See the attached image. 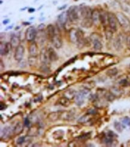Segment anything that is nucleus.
Wrapping results in <instances>:
<instances>
[{
	"instance_id": "f257e3e1",
	"label": "nucleus",
	"mask_w": 130,
	"mask_h": 147,
	"mask_svg": "<svg viewBox=\"0 0 130 147\" xmlns=\"http://www.w3.org/2000/svg\"><path fill=\"white\" fill-rule=\"evenodd\" d=\"M70 39L72 43H77L79 48L84 46V34L82 30L72 28L70 31Z\"/></svg>"
},
{
	"instance_id": "f03ea898",
	"label": "nucleus",
	"mask_w": 130,
	"mask_h": 147,
	"mask_svg": "<svg viewBox=\"0 0 130 147\" xmlns=\"http://www.w3.org/2000/svg\"><path fill=\"white\" fill-rule=\"evenodd\" d=\"M68 20L71 22H75L79 18L80 10L77 6H71L67 10Z\"/></svg>"
},
{
	"instance_id": "7ed1b4c3",
	"label": "nucleus",
	"mask_w": 130,
	"mask_h": 147,
	"mask_svg": "<svg viewBox=\"0 0 130 147\" xmlns=\"http://www.w3.org/2000/svg\"><path fill=\"white\" fill-rule=\"evenodd\" d=\"M116 17L117 18V22L123 28L128 29L130 27V21L129 18L124 14L121 12H118L116 15Z\"/></svg>"
},
{
	"instance_id": "20e7f679",
	"label": "nucleus",
	"mask_w": 130,
	"mask_h": 147,
	"mask_svg": "<svg viewBox=\"0 0 130 147\" xmlns=\"http://www.w3.org/2000/svg\"><path fill=\"white\" fill-rule=\"evenodd\" d=\"M89 93L88 89L84 88L77 93L76 97H75V103L77 106H82L84 103V97L86 94Z\"/></svg>"
},
{
	"instance_id": "39448f33",
	"label": "nucleus",
	"mask_w": 130,
	"mask_h": 147,
	"mask_svg": "<svg viewBox=\"0 0 130 147\" xmlns=\"http://www.w3.org/2000/svg\"><path fill=\"white\" fill-rule=\"evenodd\" d=\"M117 20L116 17V15L112 13H109V16H108V24L109 25L110 29L113 32H116L117 31Z\"/></svg>"
},
{
	"instance_id": "423d86ee",
	"label": "nucleus",
	"mask_w": 130,
	"mask_h": 147,
	"mask_svg": "<svg viewBox=\"0 0 130 147\" xmlns=\"http://www.w3.org/2000/svg\"><path fill=\"white\" fill-rule=\"evenodd\" d=\"M40 61L44 65L48 66V65L50 64V62L51 61L50 60L49 57L48 49H46V48H43L41 49V52H40Z\"/></svg>"
},
{
	"instance_id": "0eeeda50",
	"label": "nucleus",
	"mask_w": 130,
	"mask_h": 147,
	"mask_svg": "<svg viewBox=\"0 0 130 147\" xmlns=\"http://www.w3.org/2000/svg\"><path fill=\"white\" fill-rule=\"evenodd\" d=\"M37 36V31L34 26H30L26 29L25 38L28 42H32Z\"/></svg>"
},
{
	"instance_id": "6e6552de",
	"label": "nucleus",
	"mask_w": 130,
	"mask_h": 147,
	"mask_svg": "<svg viewBox=\"0 0 130 147\" xmlns=\"http://www.w3.org/2000/svg\"><path fill=\"white\" fill-rule=\"evenodd\" d=\"M25 54V48L22 45H19L18 47H17L15 49V55L14 58L16 61H20L22 59L23 55Z\"/></svg>"
},
{
	"instance_id": "1a4fd4ad",
	"label": "nucleus",
	"mask_w": 130,
	"mask_h": 147,
	"mask_svg": "<svg viewBox=\"0 0 130 147\" xmlns=\"http://www.w3.org/2000/svg\"><path fill=\"white\" fill-rule=\"evenodd\" d=\"M92 10L90 7L84 6L80 9V15L83 18H92Z\"/></svg>"
},
{
	"instance_id": "9d476101",
	"label": "nucleus",
	"mask_w": 130,
	"mask_h": 147,
	"mask_svg": "<svg viewBox=\"0 0 130 147\" xmlns=\"http://www.w3.org/2000/svg\"><path fill=\"white\" fill-rule=\"evenodd\" d=\"M123 37L122 35L119 34L117 35L115 40H114L113 45L117 51H120L123 48Z\"/></svg>"
},
{
	"instance_id": "9b49d317",
	"label": "nucleus",
	"mask_w": 130,
	"mask_h": 147,
	"mask_svg": "<svg viewBox=\"0 0 130 147\" xmlns=\"http://www.w3.org/2000/svg\"><path fill=\"white\" fill-rule=\"evenodd\" d=\"M13 132V130H12L10 127H5L4 129L1 130V138L4 139H9L12 136Z\"/></svg>"
},
{
	"instance_id": "f8f14e48",
	"label": "nucleus",
	"mask_w": 130,
	"mask_h": 147,
	"mask_svg": "<svg viewBox=\"0 0 130 147\" xmlns=\"http://www.w3.org/2000/svg\"><path fill=\"white\" fill-rule=\"evenodd\" d=\"M51 42L54 46L56 49H59L61 48L62 45V40L61 37L58 33H56L54 35V37L52 39Z\"/></svg>"
},
{
	"instance_id": "ddd939ff",
	"label": "nucleus",
	"mask_w": 130,
	"mask_h": 147,
	"mask_svg": "<svg viewBox=\"0 0 130 147\" xmlns=\"http://www.w3.org/2000/svg\"><path fill=\"white\" fill-rule=\"evenodd\" d=\"M28 52L31 57H37L38 55V47L35 42H32L28 47Z\"/></svg>"
},
{
	"instance_id": "4468645a",
	"label": "nucleus",
	"mask_w": 130,
	"mask_h": 147,
	"mask_svg": "<svg viewBox=\"0 0 130 147\" xmlns=\"http://www.w3.org/2000/svg\"><path fill=\"white\" fill-rule=\"evenodd\" d=\"M10 48H12L10 43L1 42V43H0V53H1V55L4 56L9 54Z\"/></svg>"
},
{
	"instance_id": "2eb2a0df",
	"label": "nucleus",
	"mask_w": 130,
	"mask_h": 147,
	"mask_svg": "<svg viewBox=\"0 0 130 147\" xmlns=\"http://www.w3.org/2000/svg\"><path fill=\"white\" fill-rule=\"evenodd\" d=\"M56 34V29L55 26L51 24L48 25L46 28V34L48 38L51 40Z\"/></svg>"
},
{
	"instance_id": "dca6fc26",
	"label": "nucleus",
	"mask_w": 130,
	"mask_h": 147,
	"mask_svg": "<svg viewBox=\"0 0 130 147\" xmlns=\"http://www.w3.org/2000/svg\"><path fill=\"white\" fill-rule=\"evenodd\" d=\"M21 43V40H20L19 37L18 36L16 35H13V36L11 37L10 39V45L12 46V48H16L17 47H18Z\"/></svg>"
},
{
	"instance_id": "f3484780",
	"label": "nucleus",
	"mask_w": 130,
	"mask_h": 147,
	"mask_svg": "<svg viewBox=\"0 0 130 147\" xmlns=\"http://www.w3.org/2000/svg\"><path fill=\"white\" fill-rule=\"evenodd\" d=\"M92 43H93V46L95 50L97 51H100L103 48V44L100 41V39L97 38L96 37H92Z\"/></svg>"
},
{
	"instance_id": "a211bd4d",
	"label": "nucleus",
	"mask_w": 130,
	"mask_h": 147,
	"mask_svg": "<svg viewBox=\"0 0 130 147\" xmlns=\"http://www.w3.org/2000/svg\"><path fill=\"white\" fill-rule=\"evenodd\" d=\"M49 57L50 60L51 61H55L58 59V56L55 50L52 48H49L48 49Z\"/></svg>"
},
{
	"instance_id": "6ab92c4d",
	"label": "nucleus",
	"mask_w": 130,
	"mask_h": 147,
	"mask_svg": "<svg viewBox=\"0 0 130 147\" xmlns=\"http://www.w3.org/2000/svg\"><path fill=\"white\" fill-rule=\"evenodd\" d=\"M108 16L109 13L105 12H100V22L103 25H106L108 23Z\"/></svg>"
},
{
	"instance_id": "aec40b11",
	"label": "nucleus",
	"mask_w": 130,
	"mask_h": 147,
	"mask_svg": "<svg viewBox=\"0 0 130 147\" xmlns=\"http://www.w3.org/2000/svg\"><path fill=\"white\" fill-rule=\"evenodd\" d=\"M77 94L76 91L72 90V89H69V90H67L65 91L64 93V96L65 97L68 98V99L71 100L73 98H75Z\"/></svg>"
},
{
	"instance_id": "412c9836",
	"label": "nucleus",
	"mask_w": 130,
	"mask_h": 147,
	"mask_svg": "<svg viewBox=\"0 0 130 147\" xmlns=\"http://www.w3.org/2000/svg\"><path fill=\"white\" fill-rule=\"evenodd\" d=\"M67 19H68L67 12H62L58 17V22L61 25L65 24L67 21Z\"/></svg>"
},
{
	"instance_id": "4be33fe9",
	"label": "nucleus",
	"mask_w": 130,
	"mask_h": 147,
	"mask_svg": "<svg viewBox=\"0 0 130 147\" xmlns=\"http://www.w3.org/2000/svg\"><path fill=\"white\" fill-rule=\"evenodd\" d=\"M93 21H92V18H83L82 20V26L83 28H91L93 24Z\"/></svg>"
},
{
	"instance_id": "5701e85b",
	"label": "nucleus",
	"mask_w": 130,
	"mask_h": 147,
	"mask_svg": "<svg viewBox=\"0 0 130 147\" xmlns=\"http://www.w3.org/2000/svg\"><path fill=\"white\" fill-rule=\"evenodd\" d=\"M61 114H59V112H52L50 114H49L48 118L50 121H57L58 119L61 118Z\"/></svg>"
},
{
	"instance_id": "b1692460",
	"label": "nucleus",
	"mask_w": 130,
	"mask_h": 147,
	"mask_svg": "<svg viewBox=\"0 0 130 147\" xmlns=\"http://www.w3.org/2000/svg\"><path fill=\"white\" fill-rule=\"evenodd\" d=\"M74 114L72 111H68V112H65L61 114V117H63L64 120H72L74 119Z\"/></svg>"
},
{
	"instance_id": "393cba45",
	"label": "nucleus",
	"mask_w": 130,
	"mask_h": 147,
	"mask_svg": "<svg viewBox=\"0 0 130 147\" xmlns=\"http://www.w3.org/2000/svg\"><path fill=\"white\" fill-rule=\"evenodd\" d=\"M100 12L98 10L92 11V19L94 23H97L98 21H100Z\"/></svg>"
},
{
	"instance_id": "a878e982",
	"label": "nucleus",
	"mask_w": 130,
	"mask_h": 147,
	"mask_svg": "<svg viewBox=\"0 0 130 147\" xmlns=\"http://www.w3.org/2000/svg\"><path fill=\"white\" fill-rule=\"evenodd\" d=\"M58 102L61 105L64 107H68L70 104V100L68 99V98L65 97H62L59 99Z\"/></svg>"
},
{
	"instance_id": "bb28decb",
	"label": "nucleus",
	"mask_w": 130,
	"mask_h": 147,
	"mask_svg": "<svg viewBox=\"0 0 130 147\" xmlns=\"http://www.w3.org/2000/svg\"><path fill=\"white\" fill-rule=\"evenodd\" d=\"M13 130V132L15 133V134H19L22 132L23 130V126L22 124L21 123V122H18L17 123V124H16V126L14 127Z\"/></svg>"
},
{
	"instance_id": "cd10ccee",
	"label": "nucleus",
	"mask_w": 130,
	"mask_h": 147,
	"mask_svg": "<svg viewBox=\"0 0 130 147\" xmlns=\"http://www.w3.org/2000/svg\"><path fill=\"white\" fill-rule=\"evenodd\" d=\"M117 73H118V70L116 68H110L106 71V75L109 77H114V76H116Z\"/></svg>"
},
{
	"instance_id": "c85d7f7f",
	"label": "nucleus",
	"mask_w": 130,
	"mask_h": 147,
	"mask_svg": "<svg viewBox=\"0 0 130 147\" xmlns=\"http://www.w3.org/2000/svg\"><path fill=\"white\" fill-rule=\"evenodd\" d=\"M64 136V132L62 130H58L53 133V137L55 139H61Z\"/></svg>"
},
{
	"instance_id": "c756f323",
	"label": "nucleus",
	"mask_w": 130,
	"mask_h": 147,
	"mask_svg": "<svg viewBox=\"0 0 130 147\" xmlns=\"http://www.w3.org/2000/svg\"><path fill=\"white\" fill-rule=\"evenodd\" d=\"M89 115H84L78 120V123H80V124H83V123H86L89 121Z\"/></svg>"
},
{
	"instance_id": "7c9ffc66",
	"label": "nucleus",
	"mask_w": 130,
	"mask_h": 147,
	"mask_svg": "<svg viewBox=\"0 0 130 147\" xmlns=\"http://www.w3.org/2000/svg\"><path fill=\"white\" fill-rule=\"evenodd\" d=\"M114 127H115V129L116 130L117 132H122L123 126L122 125L120 124V123H119V122L117 121L115 122V123H114Z\"/></svg>"
},
{
	"instance_id": "2f4dec72",
	"label": "nucleus",
	"mask_w": 130,
	"mask_h": 147,
	"mask_svg": "<svg viewBox=\"0 0 130 147\" xmlns=\"http://www.w3.org/2000/svg\"><path fill=\"white\" fill-rule=\"evenodd\" d=\"M113 140H114L113 137H109L107 136V137L105 138L104 142L107 146H112L113 143Z\"/></svg>"
},
{
	"instance_id": "473e14b6",
	"label": "nucleus",
	"mask_w": 130,
	"mask_h": 147,
	"mask_svg": "<svg viewBox=\"0 0 130 147\" xmlns=\"http://www.w3.org/2000/svg\"><path fill=\"white\" fill-rule=\"evenodd\" d=\"M115 96L112 93L110 92V93H107L106 94V98H107V100L109 101H113L114 99H115Z\"/></svg>"
},
{
	"instance_id": "72a5a7b5",
	"label": "nucleus",
	"mask_w": 130,
	"mask_h": 147,
	"mask_svg": "<svg viewBox=\"0 0 130 147\" xmlns=\"http://www.w3.org/2000/svg\"><path fill=\"white\" fill-rule=\"evenodd\" d=\"M122 122L123 124H126V126L130 127V118H129V117H125L124 118H123Z\"/></svg>"
},
{
	"instance_id": "f704fd0d",
	"label": "nucleus",
	"mask_w": 130,
	"mask_h": 147,
	"mask_svg": "<svg viewBox=\"0 0 130 147\" xmlns=\"http://www.w3.org/2000/svg\"><path fill=\"white\" fill-rule=\"evenodd\" d=\"M25 138L24 136H21L19 137V138L17 139V144L18 145H22L23 142H25Z\"/></svg>"
},
{
	"instance_id": "c9c22d12",
	"label": "nucleus",
	"mask_w": 130,
	"mask_h": 147,
	"mask_svg": "<svg viewBox=\"0 0 130 147\" xmlns=\"http://www.w3.org/2000/svg\"><path fill=\"white\" fill-rule=\"evenodd\" d=\"M119 85L121 86H123V87H126V86H127L128 85V82L126 79H122V80L119 82Z\"/></svg>"
},
{
	"instance_id": "e433bc0d",
	"label": "nucleus",
	"mask_w": 130,
	"mask_h": 147,
	"mask_svg": "<svg viewBox=\"0 0 130 147\" xmlns=\"http://www.w3.org/2000/svg\"><path fill=\"white\" fill-rule=\"evenodd\" d=\"M126 43L127 45L128 48L130 50V35H128L126 39Z\"/></svg>"
},
{
	"instance_id": "4c0bfd02",
	"label": "nucleus",
	"mask_w": 130,
	"mask_h": 147,
	"mask_svg": "<svg viewBox=\"0 0 130 147\" xmlns=\"http://www.w3.org/2000/svg\"><path fill=\"white\" fill-rule=\"evenodd\" d=\"M107 136L109 137H116L117 136L116 135V134L114 132H113L112 131H109V132H108V134H107Z\"/></svg>"
},
{
	"instance_id": "58836bf2",
	"label": "nucleus",
	"mask_w": 130,
	"mask_h": 147,
	"mask_svg": "<svg viewBox=\"0 0 130 147\" xmlns=\"http://www.w3.org/2000/svg\"><path fill=\"white\" fill-rule=\"evenodd\" d=\"M24 123H25V125L26 126L29 127V125H30V121H29V119H28V118H26L25 119Z\"/></svg>"
},
{
	"instance_id": "ea45409f",
	"label": "nucleus",
	"mask_w": 130,
	"mask_h": 147,
	"mask_svg": "<svg viewBox=\"0 0 130 147\" xmlns=\"http://www.w3.org/2000/svg\"><path fill=\"white\" fill-rule=\"evenodd\" d=\"M89 133H88V134H85L84 135H83L82 136H80V139H82V140H86V139L88 138V137L90 136V135H88Z\"/></svg>"
},
{
	"instance_id": "a19ab883",
	"label": "nucleus",
	"mask_w": 130,
	"mask_h": 147,
	"mask_svg": "<svg viewBox=\"0 0 130 147\" xmlns=\"http://www.w3.org/2000/svg\"><path fill=\"white\" fill-rule=\"evenodd\" d=\"M6 107H7V106L4 103H3L2 102L1 103V106H0V109H1V111H3V110H4Z\"/></svg>"
},
{
	"instance_id": "79ce46f5",
	"label": "nucleus",
	"mask_w": 130,
	"mask_h": 147,
	"mask_svg": "<svg viewBox=\"0 0 130 147\" xmlns=\"http://www.w3.org/2000/svg\"><path fill=\"white\" fill-rule=\"evenodd\" d=\"M96 113V111L95 110V109H89L88 110V114L89 115H93V114H95Z\"/></svg>"
},
{
	"instance_id": "37998d69",
	"label": "nucleus",
	"mask_w": 130,
	"mask_h": 147,
	"mask_svg": "<svg viewBox=\"0 0 130 147\" xmlns=\"http://www.w3.org/2000/svg\"><path fill=\"white\" fill-rule=\"evenodd\" d=\"M45 27V25L43 24V23H42V24H40V25L38 26V29H39V30H43V29H44V28Z\"/></svg>"
},
{
	"instance_id": "c03bdc74",
	"label": "nucleus",
	"mask_w": 130,
	"mask_h": 147,
	"mask_svg": "<svg viewBox=\"0 0 130 147\" xmlns=\"http://www.w3.org/2000/svg\"><path fill=\"white\" fill-rule=\"evenodd\" d=\"M9 22H10V20L9 19H6V20H4V21H3V24L6 25V24H7L8 23H9Z\"/></svg>"
},
{
	"instance_id": "a18cd8bd",
	"label": "nucleus",
	"mask_w": 130,
	"mask_h": 147,
	"mask_svg": "<svg viewBox=\"0 0 130 147\" xmlns=\"http://www.w3.org/2000/svg\"><path fill=\"white\" fill-rule=\"evenodd\" d=\"M28 12H29V13H33L34 12H35V9H34V8H31V9H29Z\"/></svg>"
},
{
	"instance_id": "49530a36",
	"label": "nucleus",
	"mask_w": 130,
	"mask_h": 147,
	"mask_svg": "<svg viewBox=\"0 0 130 147\" xmlns=\"http://www.w3.org/2000/svg\"><path fill=\"white\" fill-rule=\"evenodd\" d=\"M3 63L2 60H1V71H2V70H3V69H4V66L3 67Z\"/></svg>"
},
{
	"instance_id": "de8ad7c7",
	"label": "nucleus",
	"mask_w": 130,
	"mask_h": 147,
	"mask_svg": "<svg viewBox=\"0 0 130 147\" xmlns=\"http://www.w3.org/2000/svg\"><path fill=\"white\" fill-rule=\"evenodd\" d=\"M67 7V6L66 5H64V6H62V7H61V8H59V10H62V9H65V7Z\"/></svg>"
},
{
	"instance_id": "09e8293b",
	"label": "nucleus",
	"mask_w": 130,
	"mask_h": 147,
	"mask_svg": "<svg viewBox=\"0 0 130 147\" xmlns=\"http://www.w3.org/2000/svg\"><path fill=\"white\" fill-rule=\"evenodd\" d=\"M23 23H25V24H24V25H29L30 23H29V22H23Z\"/></svg>"
},
{
	"instance_id": "8fccbe9b",
	"label": "nucleus",
	"mask_w": 130,
	"mask_h": 147,
	"mask_svg": "<svg viewBox=\"0 0 130 147\" xmlns=\"http://www.w3.org/2000/svg\"><path fill=\"white\" fill-rule=\"evenodd\" d=\"M129 68H130V64H129Z\"/></svg>"
},
{
	"instance_id": "3c124183",
	"label": "nucleus",
	"mask_w": 130,
	"mask_h": 147,
	"mask_svg": "<svg viewBox=\"0 0 130 147\" xmlns=\"http://www.w3.org/2000/svg\"><path fill=\"white\" fill-rule=\"evenodd\" d=\"M74 1H78V0H74Z\"/></svg>"
}]
</instances>
